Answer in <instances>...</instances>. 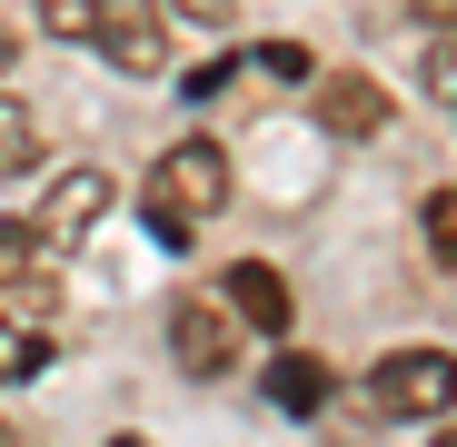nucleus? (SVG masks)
<instances>
[{
    "mask_svg": "<svg viewBox=\"0 0 457 447\" xmlns=\"http://www.w3.org/2000/svg\"><path fill=\"white\" fill-rule=\"evenodd\" d=\"M209 209H228V149H219V139H170L160 160H149V199H139L149 239H160V249H189Z\"/></svg>",
    "mask_w": 457,
    "mask_h": 447,
    "instance_id": "obj_1",
    "label": "nucleus"
},
{
    "mask_svg": "<svg viewBox=\"0 0 457 447\" xmlns=\"http://www.w3.org/2000/svg\"><path fill=\"white\" fill-rule=\"evenodd\" d=\"M368 408L378 418H447L457 408V358L447 348H398L368 368Z\"/></svg>",
    "mask_w": 457,
    "mask_h": 447,
    "instance_id": "obj_2",
    "label": "nucleus"
},
{
    "mask_svg": "<svg viewBox=\"0 0 457 447\" xmlns=\"http://www.w3.org/2000/svg\"><path fill=\"white\" fill-rule=\"evenodd\" d=\"M90 40H100L110 70H129V80H149V70L170 60V21H160V0H100Z\"/></svg>",
    "mask_w": 457,
    "mask_h": 447,
    "instance_id": "obj_3",
    "label": "nucleus"
},
{
    "mask_svg": "<svg viewBox=\"0 0 457 447\" xmlns=\"http://www.w3.org/2000/svg\"><path fill=\"white\" fill-rule=\"evenodd\" d=\"M170 358L189 378H219V368L239 358V309H228V298H179L170 309Z\"/></svg>",
    "mask_w": 457,
    "mask_h": 447,
    "instance_id": "obj_4",
    "label": "nucleus"
},
{
    "mask_svg": "<svg viewBox=\"0 0 457 447\" xmlns=\"http://www.w3.org/2000/svg\"><path fill=\"white\" fill-rule=\"evenodd\" d=\"M100 209H110V179H100V170H60L50 199H40L30 219H40L50 249H60V239H90V229H100Z\"/></svg>",
    "mask_w": 457,
    "mask_h": 447,
    "instance_id": "obj_5",
    "label": "nucleus"
},
{
    "mask_svg": "<svg viewBox=\"0 0 457 447\" xmlns=\"http://www.w3.org/2000/svg\"><path fill=\"white\" fill-rule=\"evenodd\" d=\"M319 129L328 139H378V129H388V90L358 80V70H348V80H319Z\"/></svg>",
    "mask_w": 457,
    "mask_h": 447,
    "instance_id": "obj_6",
    "label": "nucleus"
},
{
    "mask_svg": "<svg viewBox=\"0 0 457 447\" xmlns=\"http://www.w3.org/2000/svg\"><path fill=\"white\" fill-rule=\"evenodd\" d=\"M219 298H228V309H239V328H259V338H278V328H288V278H278L269 259H239Z\"/></svg>",
    "mask_w": 457,
    "mask_h": 447,
    "instance_id": "obj_7",
    "label": "nucleus"
},
{
    "mask_svg": "<svg viewBox=\"0 0 457 447\" xmlns=\"http://www.w3.org/2000/svg\"><path fill=\"white\" fill-rule=\"evenodd\" d=\"M30 278H50V229L40 219H11L0 229V288H30Z\"/></svg>",
    "mask_w": 457,
    "mask_h": 447,
    "instance_id": "obj_8",
    "label": "nucleus"
},
{
    "mask_svg": "<svg viewBox=\"0 0 457 447\" xmlns=\"http://www.w3.org/2000/svg\"><path fill=\"white\" fill-rule=\"evenodd\" d=\"M40 358H50L40 319H21V309H0V388H21V378H40Z\"/></svg>",
    "mask_w": 457,
    "mask_h": 447,
    "instance_id": "obj_9",
    "label": "nucleus"
},
{
    "mask_svg": "<svg viewBox=\"0 0 457 447\" xmlns=\"http://www.w3.org/2000/svg\"><path fill=\"white\" fill-rule=\"evenodd\" d=\"M30 160H40V120H30L11 90H0V179H21Z\"/></svg>",
    "mask_w": 457,
    "mask_h": 447,
    "instance_id": "obj_10",
    "label": "nucleus"
},
{
    "mask_svg": "<svg viewBox=\"0 0 457 447\" xmlns=\"http://www.w3.org/2000/svg\"><path fill=\"white\" fill-rule=\"evenodd\" d=\"M269 398H278V408H298V418H309V408L328 398V368H319V358H278V368H269Z\"/></svg>",
    "mask_w": 457,
    "mask_h": 447,
    "instance_id": "obj_11",
    "label": "nucleus"
},
{
    "mask_svg": "<svg viewBox=\"0 0 457 447\" xmlns=\"http://www.w3.org/2000/svg\"><path fill=\"white\" fill-rule=\"evenodd\" d=\"M428 249L457 269V189H428Z\"/></svg>",
    "mask_w": 457,
    "mask_h": 447,
    "instance_id": "obj_12",
    "label": "nucleus"
},
{
    "mask_svg": "<svg viewBox=\"0 0 457 447\" xmlns=\"http://www.w3.org/2000/svg\"><path fill=\"white\" fill-rule=\"evenodd\" d=\"M90 21H100V0H40V30L60 40H90Z\"/></svg>",
    "mask_w": 457,
    "mask_h": 447,
    "instance_id": "obj_13",
    "label": "nucleus"
},
{
    "mask_svg": "<svg viewBox=\"0 0 457 447\" xmlns=\"http://www.w3.org/2000/svg\"><path fill=\"white\" fill-rule=\"evenodd\" d=\"M428 90H437V100H447V110H457V30H447V40H437V50H428Z\"/></svg>",
    "mask_w": 457,
    "mask_h": 447,
    "instance_id": "obj_14",
    "label": "nucleus"
},
{
    "mask_svg": "<svg viewBox=\"0 0 457 447\" xmlns=\"http://www.w3.org/2000/svg\"><path fill=\"white\" fill-rule=\"evenodd\" d=\"M160 11H179V21H199V30H228V0H160Z\"/></svg>",
    "mask_w": 457,
    "mask_h": 447,
    "instance_id": "obj_15",
    "label": "nucleus"
},
{
    "mask_svg": "<svg viewBox=\"0 0 457 447\" xmlns=\"http://www.w3.org/2000/svg\"><path fill=\"white\" fill-rule=\"evenodd\" d=\"M408 11H418L428 30H457V0H408Z\"/></svg>",
    "mask_w": 457,
    "mask_h": 447,
    "instance_id": "obj_16",
    "label": "nucleus"
},
{
    "mask_svg": "<svg viewBox=\"0 0 457 447\" xmlns=\"http://www.w3.org/2000/svg\"><path fill=\"white\" fill-rule=\"evenodd\" d=\"M11 60H21V40H11V21H0V70H11Z\"/></svg>",
    "mask_w": 457,
    "mask_h": 447,
    "instance_id": "obj_17",
    "label": "nucleus"
}]
</instances>
